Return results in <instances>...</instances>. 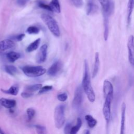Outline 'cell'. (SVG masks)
I'll use <instances>...</instances> for the list:
<instances>
[{
    "label": "cell",
    "mask_w": 134,
    "mask_h": 134,
    "mask_svg": "<svg viewBox=\"0 0 134 134\" xmlns=\"http://www.w3.org/2000/svg\"><path fill=\"white\" fill-rule=\"evenodd\" d=\"M103 93L105 102L102 111L107 125H108L111 117V104L113 99V86L111 83L107 80L104 81Z\"/></svg>",
    "instance_id": "6da1fadb"
},
{
    "label": "cell",
    "mask_w": 134,
    "mask_h": 134,
    "mask_svg": "<svg viewBox=\"0 0 134 134\" xmlns=\"http://www.w3.org/2000/svg\"><path fill=\"white\" fill-rule=\"evenodd\" d=\"M82 85L89 101L92 103L94 102L95 100V94L91 84L88 64L86 60H84V72Z\"/></svg>",
    "instance_id": "7a4b0ae2"
},
{
    "label": "cell",
    "mask_w": 134,
    "mask_h": 134,
    "mask_svg": "<svg viewBox=\"0 0 134 134\" xmlns=\"http://www.w3.org/2000/svg\"><path fill=\"white\" fill-rule=\"evenodd\" d=\"M41 18L46 25L50 32L57 37H59L60 35L59 27L55 20L50 15L46 14H42Z\"/></svg>",
    "instance_id": "3957f363"
},
{
    "label": "cell",
    "mask_w": 134,
    "mask_h": 134,
    "mask_svg": "<svg viewBox=\"0 0 134 134\" xmlns=\"http://www.w3.org/2000/svg\"><path fill=\"white\" fill-rule=\"evenodd\" d=\"M24 73L27 76L31 77H39L46 72V69L41 66L26 65L21 68Z\"/></svg>",
    "instance_id": "277c9868"
},
{
    "label": "cell",
    "mask_w": 134,
    "mask_h": 134,
    "mask_svg": "<svg viewBox=\"0 0 134 134\" xmlns=\"http://www.w3.org/2000/svg\"><path fill=\"white\" fill-rule=\"evenodd\" d=\"M64 109L65 107L62 104L58 105L54 109V124L55 127L58 129L61 128L65 122Z\"/></svg>",
    "instance_id": "5b68a950"
},
{
    "label": "cell",
    "mask_w": 134,
    "mask_h": 134,
    "mask_svg": "<svg viewBox=\"0 0 134 134\" xmlns=\"http://www.w3.org/2000/svg\"><path fill=\"white\" fill-rule=\"evenodd\" d=\"M102 5L103 14L109 16L114 9V3L113 0H98Z\"/></svg>",
    "instance_id": "8992f818"
},
{
    "label": "cell",
    "mask_w": 134,
    "mask_h": 134,
    "mask_svg": "<svg viewBox=\"0 0 134 134\" xmlns=\"http://www.w3.org/2000/svg\"><path fill=\"white\" fill-rule=\"evenodd\" d=\"M15 47V43L12 40L7 39L0 41V55L7 53Z\"/></svg>",
    "instance_id": "52a82bcc"
},
{
    "label": "cell",
    "mask_w": 134,
    "mask_h": 134,
    "mask_svg": "<svg viewBox=\"0 0 134 134\" xmlns=\"http://www.w3.org/2000/svg\"><path fill=\"white\" fill-rule=\"evenodd\" d=\"M127 48L129 62L134 68V36L133 35H130L128 38Z\"/></svg>",
    "instance_id": "ba28073f"
},
{
    "label": "cell",
    "mask_w": 134,
    "mask_h": 134,
    "mask_svg": "<svg viewBox=\"0 0 134 134\" xmlns=\"http://www.w3.org/2000/svg\"><path fill=\"white\" fill-rule=\"evenodd\" d=\"M82 88V86H79L75 90L72 102L73 106L75 108H78L82 103L83 98Z\"/></svg>",
    "instance_id": "9c48e42d"
},
{
    "label": "cell",
    "mask_w": 134,
    "mask_h": 134,
    "mask_svg": "<svg viewBox=\"0 0 134 134\" xmlns=\"http://www.w3.org/2000/svg\"><path fill=\"white\" fill-rule=\"evenodd\" d=\"M47 49L48 46L47 44H43L40 47L36 56V62L37 63H41L46 61L47 55Z\"/></svg>",
    "instance_id": "30bf717a"
},
{
    "label": "cell",
    "mask_w": 134,
    "mask_h": 134,
    "mask_svg": "<svg viewBox=\"0 0 134 134\" xmlns=\"http://www.w3.org/2000/svg\"><path fill=\"white\" fill-rule=\"evenodd\" d=\"M62 68V63L60 61L54 62L49 68L47 73L50 76H55L60 72Z\"/></svg>",
    "instance_id": "8fae6325"
},
{
    "label": "cell",
    "mask_w": 134,
    "mask_h": 134,
    "mask_svg": "<svg viewBox=\"0 0 134 134\" xmlns=\"http://www.w3.org/2000/svg\"><path fill=\"white\" fill-rule=\"evenodd\" d=\"M126 105L124 102L121 107V121H120V133L124 134L125 129V120H126Z\"/></svg>",
    "instance_id": "7c38bea8"
},
{
    "label": "cell",
    "mask_w": 134,
    "mask_h": 134,
    "mask_svg": "<svg viewBox=\"0 0 134 134\" xmlns=\"http://www.w3.org/2000/svg\"><path fill=\"white\" fill-rule=\"evenodd\" d=\"M0 105L6 108H13L16 105V102L15 99L1 98L0 99Z\"/></svg>",
    "instance_id": "4fadbf2b"
},
{
    "label": "cell",
    "mask_w": 134,
    "mask_h": 134,
    "mask_svg": "<svg viewBox=\"0 0 134 134\" xmlns=\"http://www.w3.org/2000/svg\"><path fill=\"white\" fill-rule=\"evenodd\" d=\"M100 65V61L98 52H96L95 55V60L94 64V68L92 72V78H94L97 74Z\"/></svg>",
    "instance_id": "5bb4252c"
},
{
    "label": "cell",
    "mask_w": 134,
    "mask_h": 134,
    "mask_svg": "<svg viewBox=\"0 0 134 134\" xmlns=\"http://www.w3.org/2000/svg\"><path fill=\"white\" fill-rule=\"evenodd\" d=\"M98 9V6L92 2H89L86 6V14L87 15H93L97 13Z\"/></svg>",
    "instance_id": "9a60e30c"
},
{
    "label": "cell",
    "mask_w": 134,
    "mask_h": 134,
    "mask_svg": "<svg viewBox=\"0 0 134 134\" xmlns=\"http://www.w3.org/2000/svg\"><path fill=\"white\" fill-rule=\"evenodd\" d=\"M134 8V0H128L127 4V24L129 26L131 21V14Z\"/></svg>",
    "instance_id": "2e32d148"
},
{
    "label": "cell",
    "mask_w": 134,
    "mask_h": 134,
    "mask_svg": "<svg viewBox=\"0 0 134 134\" xmlns=\"http://www.w3.org/2000/svg\"><path fill=\"white\" fill-rule=\"evenodd\" d=\"M108 17L106 15H103L104 17V40L106 41L108 37L109 34V21H108Z\"/></svg>",
    "instance_id": "e0dca14e"
},
{
    "label": "cell",
    "mask_w": 134,
    "mask_h": 134,
    "mask_svg": "<svg viewBox=\"0 0 134 134\" xmlns=\"http://www.w3.org/2000/svg\"><path fill=\"white\" fill-rule=\"evenodd\" d=\"M7 59L11 62H14L20 57V54L16 52L10 51L6 54Z\"/></svg>",
    "instance_id": "ac0fdd59"
},
{
    "label": "cell",
    "mask_w": 134,
    "mask_h": 134,
    "mask_svg": "<svg viewBox=\"0 0 134 134\" xmlns=\"http://www.w3.org/2000/svg\"><path fill=\"white\" fill-rule=\"evenodd\" d=\"M52 12L57 13H60L61 12V7L58 0H52L49 4Z\"/></svg>",
    "instance_id": "d6986e66"
},
{
    "label": "cell",
    "mask_w": 134,
    "mask_h": 134,
    "mask_svg": "<svg viewBox=\"0 0 134 134\" xmlns=\"http://www.w3.org/2000/svg\"><path fill=\"white\" fill-rule=\"evenodd\" d=\"M19 91V88L18 86L15 85L10 86L9 89L8 90H4V89H1V91L5 93V94H10L12 95H17Z\"/></svg>",
    "instance_id": "ffe728a7"
},
{
    "label": "cell",
    "mask_w": 134,
    "mask_h": 134,
    "mask_svg": "<svg viewBox=\"0 0 134 134\" xmlns=\"http://www.w3.org/2000/svg\"><path fill=\"white\" fill-rule=\"evenodd\" d=\"M40 38H38L35 40L33 42L31 43L26 48V51L28 52H31L36 50L39 47L40 43Z\"/></svg>",
    "instance_id": "44dd1931"
},
{
    "label": "cell",
    "mask_w": 134,
    "mask_h": 134,
    "mask_svg": "<svg viewBox=\"0 0 134 134\" xmlns=\"http://www.w3.org/2000/svg\"><path fill=\"white\" fill-rule=\"evenodd\" d=\"M4 69L6 73L12 76L15 75L18 72L17 69L12 65H5L4 66Z\"/></svg>",
    "instance_id": "7402d4cb"
},
{
    "label": "cell",
    "mask_w": 134,
    "mask_h": 134,
    "mask_svg": "<svg viewBox=\"0 0 134 134\" xmlns=\"http://www.w3.org/2000/svg\"><path fill=\"white\" fill-rule=\"evenodd\" d=\"M85 119L87 121V125L90 128H93L97 124V120L90 115H85Z\"/></svg>",
    "instance_id": "603a6c76"
},
{
    "label": "cell",
    "mask_w": 134,
    "mask_h": 134,
    "mask_svg": "<svg viewBox=\"0 0 134 134\" xmlns=\"http://www.w3.org/2000/svg\"><path fill=\"white\" fill-rule=\"evenodd\" d=\"M42 85L41 84H36L31 85H29L26 87L25 91L34 93V92L39 90L42 87Z\"/></svg>",
    "instance_id": "cb8c5ba5"
},
{
    "label": "cell",
    "mask_w": 134,
    "mask_h": 134,
    "mask_svg": "<svg viewBox=\"0 0 134 134\" xmlns=\"http://www.w3.org/2000/svg\"><path fill=\"white\" fill-rule=\"evenodd\" d=\"M82 120L80 118H77L76 124L74 126L72 127L70 133L71 134H75V133H76L79 131L80 129L81 128V127L82 126Z\"/></svg>",
    "instance_id": "d4e9b609"
},
{
    "label": "cell",
    "mask_w": 134,
    "mask_h": 134,
    "mask_svg": "<svg viewBox=\"0 0 134 134\" xmlns=\"http://www.w3.org/2000/svg\"><path fill=\"white\" fill-rule=\"evenodd\" d=\"M40 29L35 26H31L27 28L26 32L29 34H37L39 32Z\"/></svg>",
    "instance_id": "484cf974"
},
{
    "label": "cell",
    "mask_w": 134,
    "mask_h": 134,
    "mask_svg": "<svg viewBox=\"0 0 134 134\" xmlns=\"http://www.w3.org/2000/svg\"><path fill=\"white\" fill-rule=\"evenodd\" d=\"M35 127L37 133L38 134H45L47 133L46 128L44 126L36 125L35 126Z\"/></svg>",
    "instance_id": "4316f807"
},
{
    "label": "cell",
    "mask_w": 134,
    "mask_h": 134,
    "mask_svg": "<svg viewBox=\"0 0 134 134\" xmlns=\"http://www.w3.org/2000/svg\"><path fill=\"white\" fill-rule=\"evenodd\" d=\"M26 113H27L28 120H30L35 116L36 111L35 109H33L32 108H28L26 110Z\"/></svg>",
    "instance_id": "83f0119b"
},
{
    "label": "cell",
    "mask_w": 134,
    "mask_h": 134,
    "mask_svg": "<svg viewBox=\"0 0 134 134\" xmlns=\"http://www.w3.org/2000/svg\"><path fill=\"white\" fill-rule=\"evenodd\" d=\"M38 6L40 7V8H41L42 9H46L47 10H48V11H50V12H52L51 10V9L49 6V5H47L46 4V3H43V2H41V1H39L38 2Z\"/></svg>",
    "instance_id": "f1b7e54d"
},
{
    "label": "cell",
    "mask_w": 134,
    "mask_h": 134,
    "mask_svg": "<svg viewBox=\"0 0 134 134\" xmlns=\"http://www.w3.org/2000/svg\"><path fill=\"white\" fill-rule=\"evenodd\" d=\"M52 89V86L51 85H46L43 87H42L39 91V94H41L44 93H46Z\"/></svg>",
    "instance_id": "f546056e"
},
{
    "label": "cell",
    "mask_w": 134,
    "mask_h": 134,
    "mask_svg": "<svg viewBox=\"0 0 134 134\" xmlns=\"http://www.w3.org/2000/svg\"><path fill=\"white\" fill-rule=\"evenodd\" d=\"M73 5L76 7H81L83 5V0H71Z\"/></svg>",
    "instance_id": "4dcf8cb0"
},
{
    "label": "cell",
    "mask_w": 134,
    "mask_h": 134,
    "mask_svg": "<svg viewBox=\"0 0 134 134\" xmlns=\"http://www.w3.org/2000/svg\"><path fill=\"white\" fill-rule=\"evenodd\" d=\"M57 98L61 102H64L68 98V95L66 93H63L59 94L57 96Z\"/></svg>",
    "instance_id": "1f68e13d"
},
{
    "label": "cell",
    "mask_w": 134,
    "mask_h": 134,
    "mask_svg": "<svg viewBox=\"0 0 134 134\" xmlns=\"http://www.w3.org/2000/svg\"><path fill=\"white\" fill-rule=\"evenodd\" d=\"M72 125L70 123H68L67 124H66V125L65 126L64 129V132L65 133H70L71 129H72Z\"/></svg>",
    "instance_id": "d6a6232c"
},
{
    "label": "cell",
    "mask_w": 134,
    "mask_h": 134,
    "mask_svg": "<svg viewBox=\"0 0 134 134\" xmlns=\"http://www.w3.org/2000/svg\"><path fill=\"white\" fill-rule=\"evenodd\" d=\"M25 36V35L24 34H20L19 35H17L14 36L12 39H13L16 41H21L24 38Z\"/></svg>",
    "instance_id": "836d02e7"
},
{
    "label": "cell",
    "mask_w": 134,
    "mask_h": 134,
    "mask_svg": "<svg viewBox=\"0 0 134 134\" xmlns=\"http://www.w3.org/2000/svg\"><path fill=\"white\" fill-rule=\"evenodd\" d=\"M34 95V93H30V92H22L21 93V96L23 97V98H29V97H31L32 96H33Z\"/></svg>",
    "instance_id": "e575fe53"
},
{
    "label": "cell",
    "mask_w": 134,
    "mask_h": 134,
    "mask_svg": "<svg viewBox=\"0 0 134 134\" xmlns=\"http://www.w3.org/2000/svg\"><path fill=\"white\" fill-rule=\"evenodd\" d=\"M26 2L25 0H17V4L20 6H24Z\"/></svg>",
    "instance_id": "d590c367"
},
{
    "label": "cell",
    "mask_w": 134,
    "mask_h": 134,
    "mask_svg": "<svg viewBox=\"0 0 134 134\" xmlns=\"http://www.w3.org/2000/svg\"><path fill=\"white\" fill-rule=\"evenodd\" d=\"M84 133H86V134H88V133H90V131H89L88 130H86Z\"/></svg>",
    "instance_id": "8d00e7d4"
},
{
    "label": "cell",
    "mask_w": 134,
    "mask_h": 134,
    "mask_svg": "<svg viewBox=\"0 0 134 134\" xmlns=\"http://www.w3.org/2000/svg\"><path fill=\"white\" fill-rule=\"evenodd\" d=\"M4 132L3 131V130L0 128V134H4Z\"/></svg>",
    "instance_id": "74e56055"
}]
</instances>
